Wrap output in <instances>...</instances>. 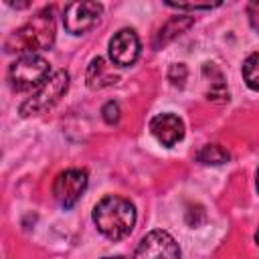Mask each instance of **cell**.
Returning a JSON list of instances; mask_svg holds the SVG:
<instances>
[{
    "instance_id": "obj_4",
    "label": "cell",
    "mask_w": 259,
    "mask_h": 259,
    "mask_svg": "<svg viewBox=\"0 0 259 259\" xmlns=\"http://www.w3.org/2000/svg\"><path fill=\"white\" fill-rule=\"evenodd\" d=\"M67 89H69V73L65 69L55 71L28 99H24V103L20 105V115L28 117L51 109L67 93Z\"/></svg>"
},
{
    "instance_id": "obj_7",
    "label": "cell",
    "mask_w": 259,
    "mask_h": 259,
    "mask_svg": "<svg viewBox=\"0 0 259 259\" xmlns=\"http://www.w3.org/2000/svg\"><path fill=\"white\" fill-rule=\"evenodd\" d=\"M101 12H103V6L99 2H89V0L71 2L63 12L65 30L71 34H85L87 30L97 26Z\"/></svg>"
},
{
    "instance_id": "obj_16",
    "label": "cell",
    "mask_w": 259,
    "mask_h": 259,
    "mask_svg": "<svg viewBox=\"0 0 259 259\" xmlns=\"http://www.w3.org/2000/svg\"><path fill=\"white\" fill-rule=\"evenodd\" d=\"M119 105L115 101H107L103 107H101V115L105 119V123H117L119 121Z\"/></svg>"
},
{
    "instance_id": "obj_5",
    "label": "cell",
    "mask_w": 259,
    "mask_h": 259,
    "mask_svg": "<svg viewBox=\"0 0 259 259\" xmlns=\"http://www.w3.org/2000/svg\"><path fill=\"white\" fill-rule=\"evenodd\" d=\"M87 182H89V176L81 168H69L59 172L53 182V196L59 202V206H63L65 210L75 206L77 200L83 196Z\"/></svg>"
},
{
    "instance_id": "obj_9",
    "label": "cell",
    "mask_w": 259,
    "mask_h": 259,
    "mask_svg": "<svg viewBox=\"0 0 259 259\" xmlns=\"http://www.w3.org/2000/svg\"><path fill=\"white\" fill-rule=\"evenodd\" d=\"M150 132L162 146L172 148L184 138V123L174 113H158L150 121Z\"/></svg>"
},
{
    "instance_id": "obj_3",
    "label": "cell",
    "mask_w": 259,
    "mask_h": 259,
    "mask_svg": "<svg viewBox=\"0 0 259 259\" xmlns=\"http://www.w3.org/2000/svg\"><path fill=\"white\" fill-rule=\"evenodd\" d=\"M49 77H51V65L40 55H22L8 69V79L14 91L38 89Z\"/></svg>"
},
{
    "instance_id": "obj_8",
    "label": "cell",
    "mask_w": 259,
    "mask_h": 259,
    "mask_svg": "<svg viewBox=\"0 0 259 259\" xmlns=\"http://www.w3.org/2000/svg\"><path fill=\"white\" fill-rule=\"evenodd\" d=\"M140 49H142V45H140L136 30L121 28L109 40V59L115 67H130L138 61Z\"/></svg>"
},
{
    "instance_id": "obj_11",
    "label": "cell",
    "mask_w": 259,
    "mask_h": 259,
    "mask_svg": "<svg viewBox=\"0 0 259 259\" xmlns=\"http://www.w3.org/2000/svg\"><path fill=\"white\" fill-rule=\"evenodd\" d=\"M192 24H194V18H192V16H174V18H170V20L158 30V34H156V38H154V47H156V49L164 47L166 42H170V40H174L176 36H180L182 32H186Z\"/></svg>"
},
{
    "instance_id": "obj_19",
    "label": "cell",
    "mask_w": 259,
    "mask_h": 259,
    "mask_svg": "<svg viewBox=\"0 0 259 259\" xmlns=\"http://www.w3.org/2000/svg\"><path fill=\"white\" fill-rule=\"evenodd\" d=\"M255 184H257V190H259V170H257V178H255Z\"/></svg>"
},
{
    "instance_id": "obj_18",
    "label": "cell",
    "mask_w": 259,
    "mask_h": 259,
    "mask_svg": "<svg viewBox=\"0 0 259 259\" xmlns=\"http://www.w3.org/2000/svg\"><path fill=\"white\" fill-rule=\"evenodd\" d=\"M103 259H123L121 255H115V257H103Z\"/></svg>"
},
{
    "instance_id": "obj_1",
    "label": "cell",
    "mask_w": 259,
    "mask_h": 259,
    "mask_svg": "<svg viewBox=\"0 0 259 259\" xmlns=\"http://www.w3.org/2000/svg\"><path fill=\"white\" fill-rule=\"evenodd\" d=\"M55 16L53 8H45L36 12L30 20H26L20 28H16L4 42L6 53L16 55H36V51H49L55 45Z\"/></svg>"
},
{
    "instance_id": "obj_17",
    "label": "cell",
    "mask_w": 259,
    "mask_h": 259,
    "mask_svg": "<svg viewBox=\"0 0 259 259\" xmlns=\"http://www.w3.org/2000/svg\"><path fill=\"white\" fill-rule=\"evenodd\" d=\"M247 16H249L251 26L259 32V0H253L247 4Z\"/></svg>"
},
{
    "instance_id": "obj_2",
    "label": "cell",
    "mask_w": 259,
    "mask_h": 259,
    "mask_svg": "<svg viewBox=\"0 0 259 259\" xmlns=\"http://www.w3.org/2000/svg\"><path fill=\"white\" fill-rule=\"evenodd\" d=\"M93 223L109 241L125 239L136 225V206L123 196L107 194L93 206Z\"/></svg>"
},
{
    "instance_id": "obj_12",
    "label": "cell",
    "mask_w": 259,
    "mask_h": 259,
    "mask_svg": "<svg viewBox=\"0 0 259 259\" xmlns=\"http://www.w3.org/2000/svg\"><path fill=\"white\" fill-rule=\"evenodd\" d=\"M229 158H231V154L219 144H206L196 152V162L206 164V166H221V164L229 162Z\"/></svg>"
},
{
    "instance_id": "obj_20",
    "label": "cell",
    "mask_w": 259,
    "mask_h": 259,
    "mask_svg": "<svg viewBox=\"0 0 259 259\" xmlns=\"http://www.w3.org/2000/svg\"><path fill=\"white\" fill-rule=\"evenodd\" d=\"M255 241H257V245H259V229H257V233H255Z\"/></svg>"
},
{
    "instance_id": "obj_14",
    "label": "cell",
    "mask_w": 259,
    "mask_h": 259,
    "mask_svg": "<svg viewBox=\"0 0 259 259\" xmlns=\"http://www.w3.org/2000/svg\"><path fill=\"white\" fill-rule=\"evenodd\" d=\"M166 6L176 8V10H210V8L221 6V2H172V0H166Z\"/></svg>"
},
{
    "instance_id": "obj_6",
    "label": "cell",
    "mask_w": 259,
    "mask_h": 259,
    "mask_svg": "<svg viewBox=\"0 0 259 259\" xmlns=\"http://www.w3.org/2000/svg\"><path fill=\"white\" fill-rule=\"evenodd\" d=\"M132 259H180V247L170 233L156 229L140 241Z\"/></svg>"
},
{
    "instance_id": "obj_15",
    "label": "cell",
    "mask_w": 259,
    "mask_h": 259,
    "mask_svg": "<svg viewBox=\"0 0 259 259\" xmlns=\"http://www.w3.org/2000/svg\"><path fill=\"white\" fill-rule=\"evenodd\" d=\"M186 75H188V71H186V65H182V63L172 65V67H170V71H168V79L172 81V85H178V87H182V85H184Z\"/></svg>"
},
{
    "instance_id": "obj_13",
    "label": "cell",
    "mask_w": 259,
    "mask_h": 259,
    "mask_svg": "<svg viewBox=\"0 0 259 259\" xmlns=\"http://www.w3.org/2000/svg\"><path fill=\"white\" fill-rule=\"evenodd\" d=\"M241 71H243V81L247 83V87L253 91H259V53L249 55Z\"/></svg>"
},
{
    "instance_id": "obj_10",
    "label": "cell",
    "mask_w": 259,
    "mask_h": 259,
    "mask_svg": "<svg viewBox=\"0 0 259 259\" xmlns=\"http://www.w3.org/2000/svg\"><path fill=\"white\" fill-rule=\"evenodd\" d=\"M85 79H87L89 89H101V87L113 85L117 81V75L107 67V63L101 57H95L89 63V69H87V77Z\"/></svg>"
}]
</instances>
